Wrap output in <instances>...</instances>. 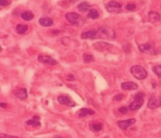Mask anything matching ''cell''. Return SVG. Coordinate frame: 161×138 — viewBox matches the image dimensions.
<instances>
[{"mask_svg": "<svg viewBox=\"0 0 161 138\" xmlns=\"http://www.w3.org/2000/svg\"><path fill=\"white\" fill-rule=\"evenodd\" d=\"M116 37L115 31L107 26H103L97 30V38H106V40H114Z\"/></svg>", "mask_w": 161, "mask_h": 138, "instance_id": "obj_1", "label": "cell"}, {"mask_svg": "<svg viewBox=\"0 0 161 138\" xmlns=\"http://www.w3.org/2000/svg\"><path fill=\"white\" fill-rule=\"evenodd\" d=\"M144 96L145 95L142 92H138L134 96V100L129 105L131 111H136V110H138L139 108H141L143 102H144Z\"/></svg>", "mask_w": 161, "mask_h": 138, "instance_id": "obj_2", "label": "cell"}, {"mask_svg": "<svg viewBox=\"0 0 161 138\" xmlns=\"http://www.w3.org/2000/svg\"><path fill=\"white\" fill-rule=\"evenodd\" d=\"M130 72L132 73V75H133L136 79H137V80H144V79H146L147 75H148L146 70L139 65L133 66V67L130 69Z\"/></svg>", "mask_w": 161, "mask_h": 138, "instance_id": "obj_3", "label": "cell"}, {"mask_svg": "<svg viewBox=\"0 0 161 138\" xmlns=\"http://www.w3.org/2000/svg\"><path fill=\"white\" fill-rule=\"evenodd\" d=\"M106 8L110 13H119L122 10V4L116 1H110L106 5Z\"/></svg>", "mask_w": 161, "mask_h": 138, "instance_id": "obj_4", "label": "cell"}, {"mask_svg": "<svg viewBox=\"0 0 161 138\" xmlns=\"http://www.w3.org/2000/svg\"><path fill=\"white\" fill-rule=\"evenodd\" d=\"M139 48V51L142 52V53H145V54H153L155 56L157 54V51L154 49V47L153 46V44L151 43H145V44H142V45L138 46Z\"/></svg>", "mask_w": 161, "mask_h": 138, "instance_id": "obj_5", "label": "cell"}, {"mask_svg": "<svg viewBox=\"0 0 161 138\" xmlns=\"http://www.w3.org/2000/svg\"><path fill=\"white\" fill-rule=\"evenodd\" d=\"M66 19L68 20V22L71 24H78L81 21H82V18L81 16L77 14V13H75V12H70V13H67L66 14Z\"/></svg>", "mask_w": 161, "mask_h": 138, "instance_id": "obj_6", "label": "cell"}, {"mask_svg": "<svg viewBox=\"0 0 161 138\" xmlns=\"http://www.w3.org/2000/svg\"><path fill=\"white\" fill-rule=\"evenodd\" d=\"M38 60H39L41 63L43 64H45V65H51V66H55V65H58V61L52 58L51 56H43L41 54L38 56Z\"/></svg>", "mask_w": 161, "mask_h": 138, "instance_id": "obj_7", "label": "cell"}, {"mask_svg": "<svg viewBox=\"0 0 161 138\" xmlns=\"http://www.w3.org/2000/svg\"><path fill=\"white\" fill-rule=\"evenodd\" d=\"M161 106V97L152 96L148 102V108L150 109H156Z\"/></svg>", "mask_w": 161, "mask_h": 138, "instance_id": "obj_8", "label": "cell"}, {"mask_svg": "<svg viewBox=\"0 0 161 138\" xmlns=\"http://www.w3.org/2000/svg\"><path fill=\"white\" fill-rule=\"evenodd\" d=\"M58 102H59L60 104H64V105H68V106H71V107H74L76 105L75 102H73L72 99L69 96H66V95H61V96H59L58 98Z\"/></svg>", "mask_w": 161, "mask_h": 138, "instance_id": "obj_9", "label": "cell"}, {"mask_svg": "<svg viewBox=\"0 0 161 138\" xmlns=\"http://www.w3.org/2000/svg\"><path fill=\"white\" fill-rule=\"evenodd\" d=\"M136 122V119L135 118H130V119H125V120H121L118 121V126L122 129V130H126L128 127H130L131 125H133L134 123Z\"/></svg>", "mask_w": 161, "mask_h": 138, "instance_id": "obj_10", "label": "cell"}, {"mask_svg": "<svg viewBox=\"0 0 161 138\" xmlns=\"http://www.w3.org/2000/svg\"><path fill=\"white\" fill-rule=\"evenodd\" d=\"M81 38L85 40H94L97 38V30L85 31L81 34Z\"/></svg>", "mask_w": 161, "mask_h": 138, "instance_id": "obj_11", "label": "cell"}, {"mask_svg": "<svg viewBox=\"0 0 161 138\" xmlns=\"http://www.w3.org/2000/svg\"><path fill=\"white\" fill-rule=\"evenodd\" d=\"M94 115V111L91 109H88V108H81L78 112H77V116L79 118H85L88 116H93Z\"/></svg>", "mask_w": 161, "mask_h": 138, "instance_id": "obj_12", "label": "cell"}, {"mask_svg": "<svg viewBox=\"0 0 161 138\" xmlns=\"http://www.w3.org/2000/svg\"><path fill=\"white\" fill-rule=\"evenodd\" d=\"M122 88L123 90H135L137 88V84L134 82H123L122 83Z\"/></svg>", "mask_w": 161, "mask_h": 138, "instance_id": "obj_13", "label": "cell"}, {"mask_svg": "<svg viewBox=\"0 0 161 138\" xmlns=\"http://www.w3.org/2000/svg\"><path fill=\"white\" fill-rule=\"evenodd\" d=\"M14 95L20 100H26L28 98V91L26 88H21L14 91Z\"/></svg>", "mask_w": 161, "mask_h": 138, "instance_id": "obj_14", "label": "cell"}, {"mask_svg": "<svg viewBox=\"0 0 161 138\" xmlns=\"http://www.w3.org/2000/svg\"><path fill=\"white\" fill-rule=\"evenodd\" d=\"M160 19H161L160 14L155 12H150L149 14H148V20H149V22H151V23L159 22Z\"/></svg>", "mask_w": 161, "mask_h": 138, "instance_id": "obj_15", "label": "cell"}, {"mask_svg": "<svg viewBox=\"0 0 161 138\" xmlns=\"http://www.w3.org/2000/svg\"><path fill=\"white\" fill-rule=\"evenodd\" d=\"M39 23L41 26H45V27H48V26H51L53 24V19L49 18V17H43L39 20Z\"/></svg>", "mask_w": 161, "mask_h": 138, "instance_id": "obj_16", "label": "cell"}, {"mask_svg": "<svg viewBox=\"0 0 161 138\" xmlns=\"http://www.w3.org/2000/svg\"><path fill=\"white\" fill-rule=\"evenodd\" d=\"M27 125L33 127H40L41 126V121H40V116H34L31 119H29L27 121Z\"/></svg>", "mask_w": 161, "mask_h": 138, "instance_id": "obj_17", "label": "cell"}, {"mask_svg": "<svg viewBox=\"0 0 161 138\" xmlns=\"http://www.w3.org/2000/svg\"><path fill=\"white\" fill-rule=\"evenodd\" d=\"M94 47L95 49H98L100 51H105L107 48H111V44L106 43V42H98V43H95Z\"/></svg>", "mask_w": 161, "mask_h": 138, "instance_id": "obj_18", "label": "cell"}, {"mask_svg": "<svg viewBox=\"0 0 161 138\" xmlns=\"http://www.w3.org/2000/svg\"><path fill=\"white\" fill-rule=\"evenodd\" d=\"M28 29V26L26 24H17L16 26V32L18 34H25Z\"/></svg>", "mask_w": 161, "mask_h": 138, "instance_id": "obj_19", "label": "cell"}, {"mask_svg": "<svg viewBox=\"0 0 161 138\" xmlns=\"http://www.w3.org/2000/svg\"><path fill=\"white\" fill-rule=\"evenodd\" d=\"M77 8H78L80 12H87V10H89L90 8V6L88 4L87 2H85V1H84V2H81L80 4L77 5Z\"/></svg>", "mask_w": 161, "mask_h": 138, "instance_id": "obj_20", "label": "cell"}, {"mask_svg": "<svg viewBox=\"0 0 161 138\" xmlns=\"http://www.w3.org/2000/svg\"><path fill=\"white\" fill-rule=\"evenodd\" d=\"M90 129L92 132H100L103 129V125L101 123H92L90 125Z\"/></svg>", "mask_w": 161, "mask_h": 138, "instance_id": "obj_21", "label": "cell"}, {"mask_svg": "<svg viewBox=\"0 0 161 138\" xmlns=\"http://www.w3.org/2000/svg\"><path fill=\"white\" fill-rule=\"evenodd\" d=\"M22 18L25 20V21H30L34 18V14L32 13L31 12H24L22 13Z\"/></svg>", "mask_w": 161, "mask_h": 138, "instance_id": "obj_22", "label": "cell"}, {"mask_svg": "<svg viewBox=\"0 0 161 138\" xmlns=\"http://www.w3.org/2000/svg\"><path fill=\"white\" fill-rule=\"evenodd\" d=\"M88 17L90 19H97V18H99V12L96 10H90L89 12Z\"/></svg>", "mask_w": 161, "mask_h": 138, "instance_id": "obj_23", "label": "cell"}, {"mask_svg": "<svg viewBox=\"0 0 161 138\" xmlns=\"http://www.w3.org/2000/svg\"><path fill=\"white\" fill-rule=\"evenodd\" d=\"M83 59H84V61L86 62V63H89L90 61H93L94 58L90 54H83Z\"/></svg>", "mask_w": 161, "mask_h": 138, "instance_id": "obj_24", "label": "cell"}, {"mask_svg": "<svg viewBox=\"0 0 161 138\" xmlns=\"http://www.w3.org/2000/svg\"><path fill=\"white\" fill-rule=\"evenodd\" d=\"M153 72L155 73L157 76L159 77V78H161V65L154 66V67L153 68Z\"/></svg>", "mask_w": 161, "mask_h": 138, "instance_id": "obj_25", "label": "cell"}, {"mask_svg": "<svg viewBox=\"0 0 161 138\" xmlns=\"http://www.w3.org/2000/svg\"><path fill=\"white\" fill-rule=\"evenodd\" d=\"M12 3L11 0H0V6L1 7H6Z\"/></svg>", "mask_w": 161, "mask_h": 138, "instance_id": "obj_26", "label": "cell"}, {"mask_svg": "<svg viewBox=\"0 0 161 138\" xmlns=\"http://www.w3.org/2000/svg\"><path fill=\"white\" fill-rule=\"evenodd\" d=\"M129 110H130V108L124 107V106H123V107H121L120 109H119V112H120V113H122V114H123V115H126Z\"/></svg>", "mask_w": 161, "mask_h": 138, "instance_id": "obj_27", "label": "cell"}, {"mask_svg": "<svg viewBox=\"0 0 161 138\" xmlns=\"http://www.w3.org/2000/svg\"><path fill=\"white\" fill-rule=\"evenodd\" d=\"M136 8H137V7H136V5H135V4L126 5V10H131V12H132V10H136Z\"/></svg>", "mask_w": 161, "mask_h": 138, "instance_id": "obj_28", "label": "cell"}, {"mask_svg": "<svg viewBox=\"0 0 161 138\" xmlns=\"http://www.w3.org/2000/svg\"><path fill=\"white\" fill-rule=\"evenodd\" d=\"M122 98H123V95L122 94H118V95H116V96H114L113 100H117V102H119V100H122Z\"/></svg>", "mask_w": 161, "mask_h": 138, "instance_id": "obj_29", "label": "cell"}, {"mask_svg": "<svg viewBox=\"0 0 161 138\" xmlns=\"http://www.w3.org/2000/svg\"><path fill=\"white\" fill-rule=\"evenodd\" d=\"M0 137L1 138H20L18 136H13V135H7V134H0Z\"/></svg>", "mask_w": 161, "mask_h": 138, "instance_id": "obj_30", "label": "cell"}, {"mask_svg": "<svg viewBox=\"0 0 161 138\" xmlns=\"http://www.w3.org/2000/svg\"><path fill=\"white\" fill-rule=\"evenodd\" d=\"M0 106H1L2 108H6L7 106H8V104H5V102H1V104H0Z\"/></svg>", "mask_w": 161, "mask_h": 138, "instance_id": "obj_31", "label": "cell"}, {"mask_svg": "<svg viewBox=\"0 0 161 138\" xmlns=\"http://www.w3.org/2000/svg\"><path fill=\"white\" fill-rule=\"evenodd\" d=\"M75 79V77L73 76V74H69L68 75V80H74Z\"/></svg>", "mask_w": 161, "mask_h": 138, "instance_id": "obj_32", "label": "cell"}, {"mask_svg": "<svg viewBox=\"0 0 161 138\" xmlns=\"http://www.w3.org/2000/svg\"><path fill=\"white\" fill-rule=\"evenodd\" d=\"M54 138H63V137H60V136H56V137H54Z\"/></svg>", "mask_w": 161, "mask_h": 138, "instance_id": "obj_33", "label": "cell"}, {"mask_svg": "<svg viewBox=\"0 0 161 138\" xmlns=\"http://www.w3.org/2000/svg\"><path fill=\"white\" fill-rule=\"evenodd\" d=\"M72 2H75V1H76V0H71Z\"/></svg>", "mask_w": 161, "mask_h": 138, "instance_id": "obj_34", "label": "cell"}]
</instances>
